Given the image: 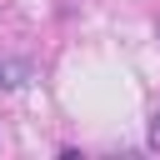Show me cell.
<instances>
[{
	"label": "cell",
	"mask_w": 160,
	"mask_h": 160,
	"mask_svg": "<svg viewBox=\"0 0 160 160\" xmlns=\"http://www.w3.org/2000/svg\"><path fill=\"white\" fill-rule=\"evenodd\" d=\"M25 80H30V65L25 60H0V90H15Z\"/></svg>",
	"instance_id": "obj_1"
},
{
	"label": "cell",
	"mask_w": 160,
	"mask_h": 160,
	"mask_svg": "<svg viewBox=\"0 0 160 160\" xmlns=\"http://www.w3.org/2000/svg\"><path fill=\"white\" fill-rule=\"evenodd\" d=\"M150 145H160V115L150 120Z\"/></svg>",
	"instance_id": "obj_2"
}]
</instances>
